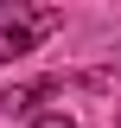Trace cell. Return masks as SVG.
I'll return each mask as SVG.
<instances>
[{"mask_svg":"<svg viewBox=\"0 0 121 128\" xmlns=\"http://www.w3.org/2000/svg\"><path fill=\"white\" fill-rule=\"evenodd\" d=\"M32 128H76V122H70V115H64V109H51V115H38V122H32Z\"/></svg>","mask_w":121,"mask_h":128,"instance_id":"obj_3","label":"cell"},{"mask_svg":"<svg viewBox=\"0 0 121 128\" xmlns=\"http://www.w3.org/2000/svg\"><path fill=\"white\" fill-rule=\"evenodd\" d=\"M45 90H51V83H6V90H0V115H26Z\"/></svg>","mask_w":121,"mask_h":128,"instance_id":"obj_2","label":"cell"},{"mask_svg":"<svg viewBox=\"0 0 121 128\" xmlns=\"http://www.w3.org/2000/svg\"><path fill=\"white\" fill-rule=\"evenodd\" d=\"M115 128H121V115H115Z\"/></svg>","mask_w":121,"mask_h":128,"instance_id":"obj_4","label":"cell"},{"mask_svg":"<svg viewBox=\"0 0 121 128\" xmlns=\"http://www.w3.org/2000/svg\"><path fill=\"white\" fill-rule=\"evenodd\" d=\"M58 26V13L51 6H19V0H0V64L6 58H26V51H38V38Z\"/></svg>","mask_w":121,"mask_h":128,"instance_id":"obj_1","label":"cell"}]
</instances>
